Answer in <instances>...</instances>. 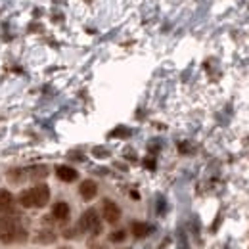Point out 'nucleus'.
<instances>
[{
	"mask_svg": "<svg viewBox=\"0 0 249 249\" xmlns=\"http://www.w3.org/2000/svg\"><path fill=\"white\" fill-rule=\"evenodd\" d=\"M27 240V230L16 217L0 218V242L2 244H18Z\"/></svg>",
	"mask_w": 249,
	"mask_h": 249,
	"instance_id": "obj_1",
	"label": "nucleus"
},
{
	"mask_svg": "<svg viewBox=\"0 0 249 249\" xmlns=\"http://www.w3.org/2000/svg\"><path fill=\"white\" fill-rule=\"evenodd\" d=\"M50 201V188L46 184H36L35 188L23 190L19 196V203L25 209H33V207H44Z\"/></svg>",
	"mask_w": 249,
	"mask_h": 249,
	"instance_id": "obj_2",
	"label": "nucleus"
},
{
	"mask_svg": "<svg viewBox=\"0 0 249 249\" xmlns=\"http://www.w3.org/2000/svg\"><path fill=\"white\" fill-rule=\"evenodd\" d=\"M79 230L81 232H90V234H100L102 232V224L100 217L96 213V209H89L83 213V217L79 220Z\"/></svg>",
	"mask_w": 249,
	"mask_h": 249,
	"instance_id": "obj_3",
	"label": "nucleus"
},
{
	"mask_svg": "<svg viewBox=\"0 0 249 249\" xmlns=\"http://www.w3.org/2000/svg\"><path fill=\"white\" fill-rule=\"evenodd\" d=\"M102 215H104V220H107L109 224H115L119 218H121V209L117 203H113L111 199H106L102 203Z\"/></svg>",
	"mask_w": 249,
	"mask_h": 249,
	"instance_id": "obj_4",
	"label": "nucleus"
},
{
	"mask_svg": "<svg viewBox=\"0 0 249 249\" xmlns=\"http://www.w3.org/2000/svg\"><path fill=\"white\" fill-rule=\"evenodd\" d=\"M12 211H14V196H12V192L0 188V213L10 215Z\"/></svg>",
	"mask_w": 249,
	"mask_h": 249,
	"instance_id": "obj_5",
	"label": "nucleus"
},
{
	"mask_svg": "<svg viewBox=\"0 0 249 249\" xmlns=\"http://www.w3.org/2000/svg\"><path fill=\"white\" fill-rule=\"evenodd\" d=\"M79 194H81V197L85 199V201H90L96 197V194H98V184L94 182V180H85V182H81V186H79Z\"/></svg>",
	"mask_w": 249,
	"mask_h": 249,
	"instance_id": "obj_6",
	"label": "nucleus"
},
{
	"mask_svg": "<svg viewBox=\"0 0 249 249\" xmlns=\"http://www.w3.org/2000/svg\"><path fill=\"white\" fill-rule=\"evenodd\" d=\"M56 175H58V178H60L62 182H73V180H77V177H79V173H77L73 167H67V165H60V167L56 169Z\"/></svg>",
	"mask_w": 249,
	"mask_h": 249,
	"instance_id": "obj_7",
	"label": "nucleus"
},
{
	"mask_svg": "<svg viewBox=\"0 0 249 249\" xmlns=\"http://www.w3.org/2000/svg\"><path fill=\"white\" fill-rule=\"evenodd\" d=\"M69 215H71V209H69V205L63 203V201L56 203V205L52 207V217L56 218V220H67Z\"/></svg>",
	"mask_w": 249,
	"mask_h": 249,
	"instance_id": "obj_8",
	"label": "nucleus"
},
{
	"mask_svg": "<svg viewBox=\"0 0 249 249\" xmlns=\"http://www.w3.org/2000/svg\"><path fill=\"white\" fill-rule=\"evenodd\" d=\"M152 232V226L146 222H132V234L134 238H146Z\"/></svg>",
	"mask_w": 249,
	"mask_h": 249,
	"instance_id": "obj_9",
	"label": "nucleus"
},
{
	"mask_svg": "<svg viewBox=\"0 0 249 249\" xmlns=\"http://www.w3.org/2000/svg\"><path fill=\"white\" fill-rule=\"evenodd\" d=\"M25 175H29V178H44L48 175V167H44V165L29 167V169H25Z\"/></svg>",
	"mask_w": 249,
	"mask_h": 249,
	"instance_id": "obj_10",
	"label": "nucleus"
},
{
	"mask_svg": "<svg viewBox=\"0 0 249 249\" xmlns=\"http://www.w3.org/2000/svg\"><path fill=\"white\" fill-rule=\"evenodd\" d=\"M54 240H56V234H54L52 230H46V228L36 236V242H38V244H52Z\"/></svg>",
	"mask_w": 249,
	"mask_h": 249,
	"instance_id": "obj_11",
	"label": "nucleus"
},
{
	"mask_svg": "<svg viewBox=\"0 0 249 249\" xmlns=\"http://www.w3.org/2000/svg\"><path fill=\"white\" fill-rule=\"evenodd\" d=\"M178 249H190V244H188V238L184 232H178Z\"/></svg>",
	"mask_w": 249,
	"mask_h": 249,
	"instance_id": "obj_12",
	"label": "nucleus"
},
{
	"mask_svg": "<svg viewBox=\"0 0 249 249\" xmlns=\"http://www.w3.org/2000/svg\"><path fill=\"white\" fill-rule=\"evenodd\" d=\"M109 240H111V242H121V240H124V230H119V232H113V234L109 236Z\"/></svg>",
	"mask_w": 249,
	"mask_h": 249,
	"instance_id": "obj_13",
	"label": "nucleus"
},
{
	"mask_svg": "<svg viewBox=\"0 0 249 249\" xmlns=\"http://www.w3.org/2000/svg\"><path fill=\"white\" fill-rule=\"evenodd\" d=\"M94 154H96V156H107V154H106V150H98V148L94 150Z\"/></svg>",
	"mask_w": 249,
	"mask_h": 249,
	"instance_id": "obj_14",
	"label": "nucleus"
},
{
	"mask_svg": "<svg viewBox=\"0 0 249 249\" xmlns=\"http://www.w3.org/2000/svg\"><path fill=\"white\" fill-rule=\"evenodd\" d=\"M60 249H69V248H60Z\"/></svg>",
	"mask_w": 249,
	"mask_h": 249,
	"instance_id": "obj_15",
	"label": "nucleus"
}]
</instances>
